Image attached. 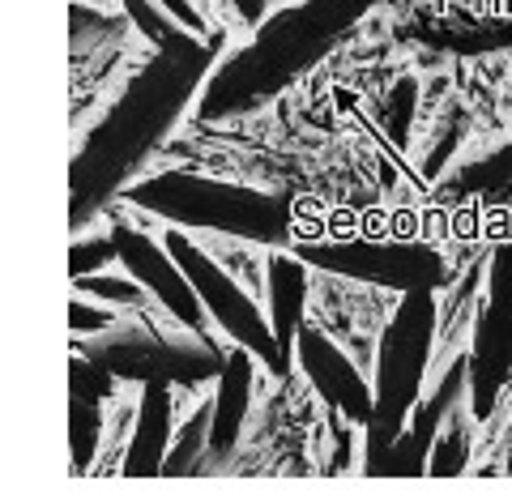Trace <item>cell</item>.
Segmentation results:
<instances>
[{"label": "cell", "instance_id": "18", "mask_svg": "<svg viewBox=\"0 0 512 499\" xmlns=\"http://www.w3.org/2000/svg\"><path fill=\"white\" fill-rule=\"evenodd\" d=\"M470 401H461V406L444 418L440 436H436V448H431L427 457V478H453L470 465V453H474V431H470Z\"/></svg>", "mask_w": 512, "mask_h": 499}, {"label": "cell", "instance_id": "8", "mask_svg": "<svg viewBox=\"0 0 512 499\" xmlns=\"http://www.w3.org/2000/svg\"><path fill=\"white\" fill-rule=\"evenodd\" d=\"M487 295L478 303L470 337V414L483 423L512 380V244H500L487 261Z\"/></svg>", "mask_w": 512, "mask_h": 499}, {"label": "cell", "instance_id": "15", "mask_svg": "<svg viewBox=\"0 0 512 499\" xmlns=\"http://www.w3.org/2000/svg\"><path fill=\"white\" fill-rule=\"evenodd\" d=\"M171 453V380L154 376L141 384L137 423L128 440V457L120 465L124 478H163V461Z\"/></svg>", "mask_w": 512, "mask_h": 499}, {"label": "cell", "instance_id": "16", "mask_svg": "<svg viewBox=\"0 0 512 499\" xmlns=\"http://www.w3.org/2000/svg\"><path fill=\"white\" fill-rule=\"evenodd\" d=\"M124 13L137 22V30L154 43V52H163V56H180V60H197L205 56V47L197 35H184V22H175L171 13L158 5V0H120Z\"/></svg>", "mask_w": 512, "mask_h": 499}, {"label": "cell", "instance_id": "10", "mask_svg": "<svg viewBox=\"0 0 512 499\" xmlns=\"http://www.w3.org/2000/svg\"><path fill=\"white\" fill-rule=\"evenodd\" d=\"M111 239H116L120 265L133 273V278L146 286V291H150L158 303H163L175 325H188V329L205 333V320H210V312H205L197 286L188 282V273H184L180 261L171 256V248H167V244H154L146 231L124 227V222H120L116 231H111Z\"/></svg>", "mask_w": 512, "mask_h": 499}, {"label": "cell", "instance_id": "24", "mask_svg": "<svg viewBox=\"0 0 512 499\" xmlns=\"http://www.w3.org/2000/svg\"><path fill=\"white\" fill-rule=\"evenodd\" d=\"M111 325H116V316H111V312H103V308H86V303L82 299H73L69 303V329L77 333V337H94V333H103V329H111Z\"/></svg>", "mask_w": 512, "mask_h": 499}, {"label": "cell", "instance_id": "2", "mask_svg": "<svg viewBox=\"0 0 512 499\" xmlns=\"http://www.w3.org/2000/svg\"><path fill=\"white\" fill-rule=\"evenodd\" d=\"M205 69V56L197 60H180V56H163L158 52L154 64H146L128 90L116 99V107L103 116V124H94V133L86 137L82 158L73 163V201L82 214L86 201H99L103 192L133 175L141 163L150 158V150L163 141V133L175 124L180 107L188 103L192 86Z\"/></svg>", "mask_w": 512, "mask_h": 499}, {"label": "cell", "instance_id": "12", "mask_svg": "<svg viewBox=\"0 0 512 499\" xmlns=\"http://www.w3.org/2000/svg\"><path fill=\"white\" fill-rule=\"evenodd\" d=\"M256 354L248 346H231L227 363L214 380V427H210V457H205V470L222 465L231 453L239 436H244L248 423V406H252V376H256Z\"/></svg>", "mask_w": 512, "mask_h": 499}, {"label": "cell", "instance_id": "13", "mask_svg": "<svg viewBox=\"0 0 512 499\" xmlns=\"http://www.w3.org/2000/svg\"><path fill=\"white\" fill-rule=\"evenodd\" d=\"M265 295H269V329H274V342L282 354V372H291L303 308H308V261H299L286 248H274L265 261Z\"/></svg>", "mask_w": 512, "mask_h": 499}, {"label": "cell", "instance_id": "6", "mask_svg": "<svg viewBox=\"0 0 512 499\" xmlns=\"http://www.w3.org/2000/svg\"><path fill=\"white\" fill-rule=\"evenodd\" d=\"M163 244L171 248V256L188 273V282L197 286V295H201V303H205V312H210L214 325L227 333L235 346H248L274 376H286L278 342H274V329H269V316L256 308V299L231 278L227 265H218L214 256L197 244V239H188L184 227H171L163 235Z\"/></svg>", "mask_w": 512, "mask_h": 499}, {"label": "cell", "instance_id": "14", "mask_svg": "<svg viewBox=\"0 0 512 499\" xmlns=\"http://www.w3.org/2000/svg\"><path fill=\"white\" fill-rule=\"evenodd\" d=\"M111 376L103 363L73 354V376H69V453H73V474H86L99 453L103 436V393L111 389Z\"/></svg>", "mask_w": 512, "mask_h": 499}, {"label": "cell", "instance_id": "1", "mask_svg": "<svg viewBox=\"0 0 512 499\" xmlns=\"http://www.w3.org/2000/svg\"><path fill=\"white\" fill-rule=\"evenodd\" d=\"M372 5L376 0H303L295 9H282L278 18H269L261 26V35L244 52H235L222 69L210 73L197 103V116L201 120L235 116V111H248L256 103H265L269 94L286 90Z\"/></svg>", "mask_w": 512, "mask_h": 499}, {"label": "cell", "instance_id": "11", "mask_svg": "<svg viewBox=\"0 0 512 499\" xmlns=\"http://www.w3.org/2000/svg\"><path fill=\"white\" fill-rule=\"evenodd\" d=\"M295 363L312 389L325 397L329 410H338L350 427H367V418L376 410V389L367 376H359V367L338 350V342H329L320 329L303 325L295 342Z\"/></svg>", "mask_w": 512, "mask_h": 499}, {"label": "cell", "instance_id": "9", "mask_svg": "<svg viewBox=\"0 0 512 499\" xmlns=\"http://www.w3.org/2000/svg\"><path fill=\"white\" fill-rule=\"evenodd\" d=\"M461 401H470V354H453V359H448L440 384L427 397H419V406L410 410L406 431L389 444V453L380 457V465L367 478H423L444 418L453 414Z\"/></svg>", "mask_w": 512, "mask_h": 499}, {"label": "cell", "instance_id": "17", "mask_svg": "<svg viewBox=\"0 0 512 499\" xmlns=\"http://www.w3.org/2000/svg\"><path fill=\"white\" fill-rule=\"evenodd\" d=\"M210 427H214V397L201 401L197 414L180 427L171 440V453L163 461V478H197L205 474V457H210Z\"/></svg>", "mask_w": 512, "mask_h": 499}, {"label": "cell", "instance_id": "4", "mask_svg": "<svg viewBox=\"0 0 512 499\" xmlns=\"http://www.w3.org/2000/svg\"><path fill=\"white\" fill-rule=\"evenodd\" d=\"M440 308L436 291H406L389 329L380 337L376 354V410L363 427V474H372L389 444L402 436L410 423V410L423 397V380L431 367V342H436Z\"/></svg>", "mask_w": 512, "mask_h": 499}, {"label": "cell", "instance_id": "25", "mask_svg": "<svg viewBox=\"0 0 512 499\" xmlns=\"http://www.w3.org/2000/svg\"><path fill=\"white\" fill-rule=\"evenodd\" d=\"M158 5H163V9L171 13L175 22H184V26H188V30H192V35H197V39L205 35V22H201V13L192 9V0H158Z\"/></svg>", "mask_w": 512, "mask_h": 499}, {"label": "cell", "instance_id": "21", "mask_svg": "<svg viewBox=\"0 0 512 499\" xmlns=\"http://www.w3.org/2000/svg\"><path fill=\"white\" fill-rule=\"evenodd\" d=\"M419 82L414 77H402V82L393 86L389 103H384V133H389V141L397 150L410 146V124H414V111H419Z\"/></svg>", "mask_w": 512, "mask_h": 499}, {"label": "cell", "instance_id": "20", "mask_svg": "<svg viewBox=\"0 0 512 499\" xmlns=\"http://www.w3.org/2000/svg\"><path fill=\"white\" fill-rule=\"evenodd\" d=\"M73 291L99 299V303H116V308L124 303L128 312H141L146 308V299H154L128 269L124 273H86V278H73Z\"/></svg>", "mask_w": 512, "mask_h": 499}, {"label": "cell", "instance_id": "19", "mask_svg": "<svg viewBox=\"0 0 512 499\" xmlns=\"http://www.w3.org/2000/svg\"><path fill=\"white\" fill-rule=\"evenodd\" d=\"M444 192H461V197H470V192L504 197V192H512V146L478 158L470 167H457V175L444 184Z\"/></svg>", "mask_w": 512, "mask_h": 499}, {"label": "cell", "instance_id": "5", "mask_svg": "<svg viewBox=\"0 0 512 499\" xmlns=\"http://www.w3.org/2000/svg\"><path fill=\"white\" fill-rule=\"evenodd\" d=\"M86 359L103 363L111 376L120 380H154V376H167V380H180V384H201V380H218L222 354L210 333H197L188 342H175V337H163L150 320H137V325H111L103 333L86 337Z\"/></svg>", "mask_w": 512, "mask_h": 499}, {"label": "cell", "instance_id": "22", "mask_svg": "<svg viewBox=\"0 0 512 499\" xmlns=\"http://www.w3.org/2000/svg\"><path fill=\"white\" fill-rule=\"evenodd\" d=\"M111 261H120V252H116V239H77L73 252H69V269H73V278H86V273H99L103 265Z\"/></svg>", "mask_w": 512, "mask_h": 499}, {"label": "cell", "instance_id": "23", "mask_svg": "<svg viewBox=\"0 0 512 499\" xmlns=\"http://www.w3.org/2000/svg\"><path fill=\"white\" fill-rule=\"evenodd\" d=\"M461 133H466V116H461V111H453V116L444 120V128H440L436 150H431V158L423 163V175H427V180H440V167L448 163V154L461 146Z\"/></svg>", "mask_w": 512, "mask_h": 499}, {"label": "cell", "instance_id": "3", "mask_svg": "<svg viewBox=\"0 0 512 499\" xmlns=\"http://www.w3.org/2000/svg\"><path fill=\"white\" fill-rule=\"evenodd\" d=\"M124 201L184 231L235 235L248 244H291V205L244 184H222L197 171H158L124 188Z\"/></svg>", "mask_w": 512, "mask_h": 499}, {"label": "cell", "instance_id": "7", "mask_svg": "<svg viewBox=\"0 0 512 499\" xmlns=\"http://www.w3.org/2000/svg\"><path fill=\"white\" fill-rule=\"evenodd\" d=\"M299 261H308L325 273H338L350 282H372L384 291H440L453 282L444 256L427 244H406V239H384V244H367V239H342V244H295Z\"/></svg>", "mask_w": 512, "mask_h": 499}]
</instances>
